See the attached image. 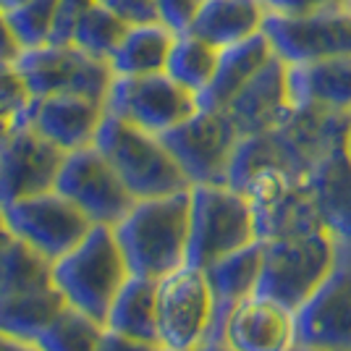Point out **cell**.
Returning a JSON list of instances; mask_svg holds the SVG:
<instances>
[{
  "label": "cell",
  "instance_id": "obj_1",
  "mask_svg": "<svg viewBox=\"0 0 351 351\" xmlns=\"http://www.w3.org/2000/svg\"><path fill=\"white\" fill-rule=\"evenodd\" d=\"M351 113H330L317 108H296L291 118L265 134L241 136L236 147L228 186L241 189L249 176L263 168H280L304 176L333 149L349 142Z\"/></svg>",
  "mask_w": 351,
  "mask_h": 351
},
{
  "label": "cell",
  "instance_id": "obj_2",
  "mask_svg": "<svg viewBox=\"0 0 351 351\" xmlns=\"http://www.w3.org/2000/svg\"><path fill=\"white\" fill-rule=\"evenodd\" d=\"M116 239L132 276L155 278L186 265L191 231V189L136 199L132 213L118 223Z\"/></svg>",
  "mask_w": 351,
  "mask_h": 351
},
{
  "label": "cell",
  "instance_id": "obj_3",
  "mask_svg": "<svg viewBox=\"0 0 351 351\" xmlns=\"http://www.w3.org/2000/svg\"><path fill=\"white\" fill-rule=\"evenodd\" d=\"M66 307L69 302L56 286L53 263L11 236L0 257V330L37 341Z\"/></svg>",
  "mask_w": 351,
  "mask_h": 351
},
{
  "label": "cell",
  "instance_id": "obj_4",
  "mask_svg": "<svg viewBox=\"0 0 351 351\" xmlns=\"http://www.w3.org/2000/svg\"><path fill=\"white\" fill-rule=\"evenodd\" d=\"M53 276L69 307L105 325L116 296L132 278V267L116 231L110 226H95L82 244L53 263Z\"/></svg>",
  "mask_w": 351,
  "mask_h": 351
},
{
  "label": "cell",
  "instance_id": "obj_5",
  "mask_svg": "<svg viewBox=\"0 0 351 351\" xmlns=\"http://www.w3.org/2000/svg\"><path fill=\"white\" fill-rule=\"evenodd\" d=\"M95 147L116 168L136 199L165 197L191 189L189 178L158 134L136 129L116 116H105Z\"/></svg>",
  "mask_w": 351,
  "mask_h": 351
},
{
  "label": "cell",
  "instance_id": "obj_6",
  "mask_svg": "<svg viewBox=\"0 0 351 351\" xmlns=\"http://www.w3.org/2000/svg\"><path fill=\"white\" fill-rule=\"evenodd\" d=\"M336 254L338 239L325 228L312 234L265 239L263 273L254 293L276 299L296 312L328 278L336 265Z\"/></svg>",
  "mask_w": 351,
  "mask_h": 351
},
{
  "label": "cell",
  "instance_id": "obj_7",
  "mask_svg": "<svg viewBox=\"0 0 351 351\" xmlns=\"http://www.w3.org/2000/svg\"><path fill=\"white\" fill-rule=\"evenodd\" d=\"M260 241L247 194L228 184L191 186V231L186 265L210 267L239 249Z\"/></svg>",
  "mask_w": 351,
  "mask_h": 351
},
{
  "label": "cell",
  "instance_id": "obj_8",
  "mask_svg": "<svg viewBox=\"0 0 351 351\" xmlns=\"http://www.w3.org/2000/svg\"><path fill=\"white\" fill-rule=\"evenodd\" d=\"M215 322V293L205 267L181 265L158 280V338L165 351H194Z\"/></svg>",
  "mask_w": 351,
  "mask_h": 351
},
{
  "label": "cell",
  "instance_id": "obj_9",
  "mask_svg": "<svg viewBox=\"0 0 351 351\" xmlns=\"http://www.w3.org/2000/svg\"><path fill=\"white\" fill-rule=\"evenodd\" d=\"M16 66L29 84L32 97L47 95H79L97 103H108L116 73L103 58L87 56L76 45L45 43L21 50Z\"/></svg>",
  "mask_w": 351,
  "mask_h": 351
},
{
  "label": "cell",
  "instance_id": "obj_10",
  "mask_svg": "<svg viewBox=\"0 0 351 351\" xmlns=\"http://www.w3.org/2000/svg\"><path fill=\"white\" fill-rule=\"evenodd\" d=\"M191 186L228 184L231 160L241 134L223 110L199 108L191 118L160 136Z\"/></svg>",
  "mask_w": 351,
  "mask_h": 351
},
{
  "label": "cell",
  "instance_id": "obj_11",
  "mask_svg": "<svg viewBox=\"0 0 351 351\" xmlns=\"http://www.w3.org/2000/svg\"><path fill=\"white\" fill-rule=\"evenodd\" d=\"M239 191L247 194L257 220V234L263 241L325 228L304 176L289 173L280 168H263L249 176Z\"/></svg>",
  "mask_w": 351,
  "mask_h": 351
},
{
  "label": "cell",
  "instance_id": "obj_12",
  "mask_svg": "<svg viewBox=\"0 0 351 351\" xmlns=\"http://www.w3.org/2000/svg\"><path fill=\"white\" fill-rule=\"evenodd\" d=\"M108 113L136 129L162 136L199 110V97L168 73L116 76L108 92Z\"/></svg>",
  "mask_w": 351,
  "mask_h": 351
},
{
  "label": "cell",
  "instance_id": "obj_13",
  "mask_svg": "<svg viewBox=\"0 0 351 351\" xmlns=\"http://www.w3.org/2000/svg\"><path fill=\"white\" fill-rule=\"evenodd\" d=\"M3 215L11 234L43 252L50 263L69 254L95 228L87 213L58 189L11 202L3 207Z\"/></svg>",
  "mask_w": 351,
  "mask_h": 351
},
{
  "label": "cell",
  "instance_id": "obj_14",
  "mask_svg": "<svg viewBox=\"0 0 351 351\" xmlns=\"http://www.w3.org/2000/svg\"><path fill=\"white\" fill-rule=\"evenodd\" d=\"M56 189L84 210L95 226L116 228L136 205V197L95 145L66 155Z\"/></svg>",
  "mask_w": 351,
  "mask_h": 351
},
{
  "label": "cell",
  "instance_id": "obj_15",
  "mask_svg": "<svg viewBox=\"0 0 351 351\" xmlns=\"http://www.w3.org/2000/svg\"><path fill=\"white\" fill-rule=\"evenodd\" d=\"M296 343L325 351H351V241L338 239L333 270L296 309Z\"/></svg>",
  "mask_w": 351,
  "mask_h": 351
},
{
  "label": "cell",
  "instance_id": "obj_16",
  "mask_svg": "<svg viewBox=\"0 0 351 351\" xmlns=\"http://www.w3.org/2000/svg\"><path fill=\"white\" fill-rule=\"evenodd\" d=\"M263 34L283 63L351 56V11L333 8L307 16L267 14Z\"/></svg>",
  "mask_w": 351,
  "mask_h": 351
},
{
  "label": "cell",
  "instance_id": "obj_17",
  "mask_svg": "<svg viewBox=\"0 0 351 351\" xmlns=\"http://www.w3.org/2000/svg\"><path fill=\"white\" fill-rule=\"evenodd\" d=\"M66 155L29 123L19 121L0 142V207L56 189Z\"/></svg>",
  "mask_w": 351,
  "mask_h": 351
},
{
  "label": "cell",
  "instance_id": "obj_18",
  "mask_svg": "<svg viewBox=\"0 0 351 351\" xmlns=\"http://www.w3.org/2000/svg\"><path fill=\"white\" fill-rule=\"evenodd\" d=\"M105 116V103L79 95H47L32 97L29 108L19 121L29 123L34 132L43 134L47 142L60 147L63 152H76L95 145Z\"/></svg>",
  "mask_w": 351,
  "mask_h": 351
},
{
  "label": "cell",
  "instance_id": "obj_19",
  "mask_svg": "<svg viewBox=\"0 0 351 351\" xmlns=\"http://www.w3.org/2000/svg\"><path fill=\"white\" fill-rule=\"evenodd\" d=\"M220 338L234 351H291L296 346V312L276 299L252 293L231 309Z\"/></svg>",
  "mask_w": 351,
  "mask_h": 351
},
{
  "label": "cell",
  "instance_id": "obj_20",
  "mask_svg": "<svg viewBox=\"0 0 351 351\" xmlns=\"http://www.w3.org/2000/svg\"><path fill=\"white\" fill-rule=\"evenodd\" d=\"M293 110L296 105L289 89V63L273 56L267 60V66L236 95L223 113L234 121L241 136H252V134H265L283 126Z\"/></svg>",
  "mask_w": 351,
  "mask_h": 351
},
{
  "label": "cell",
  "instance_id": "obj_21",
  "mask_svg": "<svg viewBox=\"0 0 351 351\" xmlns=\"http://www.w3.org/2000/svg\"><path fill=\"white\" fill-rule=\"evenodd\" d=\"M289 89L296 108L351 113V56L289 66Z\"/></svg>",
  "mask_w": 351,
  "mask_h": 351
},
{
  "label": "cell",
  "instance_id": "obj_22",
  "mask_svg": "<svg viewBox=\"0 0 351 351\" xmlns=\"http://www.w3.org/2000/svg\"><path fill=\"white\" fill-rule=\"evenodd\" d=\"M322 226L341 241H351V152L349 142L333 147L307 176Z\"/></svg>",
  "mask_w": 351,
  "mask_h": 351
},
{
  "label": "cell",
  "instance_id": "obj_23",
  "mask_svg": "<svg viewBox=\"0 0 351 351\" xmlns=\"http://www.w3.org/2000/svg\"><path fill=\"white\" fill-rule=\"evenodd\" d=\"M273 56L276 53H273L265 34H257V37H249L244 43L223 47L218 56V69L213 73V82L199 95V108L226 110L228 103L263 71Z\"/></svg>",
  "mask_w": 351,
  "mask_h": 351
},
{
  "label": "cell",
  "instance_id": "obj_24",
  "mask_svg": "<svg viewBox=\"0 0 351 351\" xmlns=\"http://www.w3.org/2000/svg\"><path fill=\"white\" fill-rule=\"evenodd\" d=\"M263 252L265 241L260 239V241H254V244L239 249L234 254L205 267L213 293H215V322H213V333L207 341L220 338L223 322L231 315V309L257 291L260 273H263Z\"/></svg>",
  "mask_w": 351,
  "mask_h": 351
},
{
  "label": "cell",
  "instance_id": "obj_25",
  "mask_svg": "<svg viewBox=\"0 0 351 351\" xmlns=\"http://www.w3.org/2000/svg\"><path fill=\"white\" fill-rule=\"evenodd\" d=\"M265 19L267 8L263 0H202L186 32L223 50L263 34Z\"/></svg>",
  "mask_w": 351,
  "mask_h": 351
},
{
  "label": "cell",
  "instance_id": "obj_26",
  "mask_svg": "<svg viewBox=\"0 0 351 351\" xmlns=\"http://www.w3.org/2000/svg\"><path fill=\"white\" fill-rule=\"evenodd\" d=\"M176 32L162 21L129 24L116 53L110 56V69L116 76H149L162 73L173 47Z\"/></svg>",
  "mask_w": 351,
  "mask_h": 351
},
{
  "label": "cell",
  "instance_id": "obj_27",
  "mask_svg": "<svg viewBox=\"0 0 351 351\" xmlns=\"http://www.w3.org/2000/svg\"><path fill=\"white\" fill-rule=\"evenodd\" d=\"M105 328L121 336L155 341L158 338V280L132 276L116 296Z\"/></svg>",
  "mask_w": 351,
  "mask_h": 351
},
{
  "label": "cell",
  "instance_id": "obj_28",
  "mask_svg": "<svg viewBox=\"0 0 351 351\" xmlns=\"http://www.w3.org/2000/svg\"><path fill=\"white\" fill-rule=\"evenodd\" d=\"M218 56L220 50L215 45L205 43L191 32H181L176 34L171 56L165 63V73L199 97L213 82V73L218 69Z\"/></svg>",
  "mask_w": 351,
  "mask_h": 351
},
{
  "label": "cell",
  "instance_id": "obj_29",
  "mask_svg": "<svg viewBox=\"0 0 351 351\" xmlns=\"http://www.w3.org/2000/svg\"><path fill=\"white\" fill-rule=\"evenodd\" d=\"M105 333L108 328L103 322L92 320L79 309L66 307L37 338V343L43 351H103Z\"/></svg>",
  "mask_w": 351,
  "mask_h": 351
},
{
  "label": "cell",
  "instance_id": "obj_30",
  "mask_svg": "<svg viewBox=\"0 0 351 351\" xmlns=\"http://www.w3.org/2000/svg\"><path fill=\"white\" fill-rule=\"evenodd\" d=\"M126 29H129V24L121 16L108 11L100 3H95L87 14L82 16V21L76 24L71 45L84 50L87 56L110 60V56L116 53V47L123 40Z\"/></svg>",
  "mask_w": 351,
  "mask_h": 351
},
{
  "label": "cell",
  "instance_id": "obj_31",
  "mask_svg": "<svg viewBox=\"0 0 351 351\" xmlns=\"http://www.w3.org/2000/svg\"><path fill=\"white\" fill-rule=\"evenodd\" d=\"M8 16H11L16 37L21 43V50L40 47V45L50 43V37H53L56 16H58V0H29Z\"/></svg>",
  "mask_w": 351,
  "mask_h": 351
},
{
  "label": "cell",
  "instance_id": "obj_32",
  "mask_svg": "<svg viewBox=\"0 0 351 351\" xmlns=\"http://www.w3.org/2000/svg\"><path fill=\"white\" fill-rule=\"evenodd\" d=\"M32 92L27 79L21 76L16 60H0V108L11 110L21 118V113L29 108Z\"/></svg>",
  "mask_w": 351,
  "mask_h": 351
},
{
  "label": "cell",
  "instance_id": "obj_33",
  "mask_svg": "<svg viewBox=\"0 0 351 351\" xmlns=\"http://www.w3.org/2000/svg\"><path fill=\"white\" fill-rule=\"evenodd\" d=\"M95 3L97 0H58V16H56V27H53L50 43L56 45L71 43L76 24L82 21V16L87 14Z\"/></svg>",
  "mask_w": 351,
  "mask_h": 351
},
{
  "label": "cell",
  "instance_id": "obj_34",
  "mask_svg": "<svg viewBox=\"0 0 351 351\" xmlns=\"http://www.w3.org/2000/svg\"><path fill=\"white\" fill-rule=\"evenodd\" d=\"M199 5H202V0H155L158 21H162L176 34L189 29L194 16L199 11Z\"/></svg>",
  "mask_w": 351,
  "mask_h": 351
},
{
  "label": "cell",
  "instance_id": "obj_35",
  "mask_svg": "<svg viewBox=\"0 0 351 351\" xmlns=\"http://www.w3.org/2000/svg\"><path fill=\"white\" fill-rule=\"evenodd\" d=\"M267 14L280 16H307L320 14V11H333V8H346L349 0H263Z\"/></svg>",
  "mask_w": 351,
  "mask_h": 351
},
{
  "label": "cell",
  "instance_id": "obj_36",
  "mask_svg": "<svg viewBox=\"0 0 351 351\" xmlns=\"http://www.w3.org/2000/svg\"><path fill=\"white\" fill-rule=\"evenodd\" d=\"M108 11L121 16L126 24H142V21H158L155 0H97Z\"/></svg>",
  "mask_w": 351,
  "mask_h": 351
},
{
  "label": "cell",
  "instance_id": "obj_37",
  "mask_svg": "<svg viewBox=\"0 0 351 351\" xmlns=\"http://www.w3.org/2000/svg\"><path fill=\"white\" fill-rule=\"evenodd\" d=\"M103 351H165V346H162V343H155V341H142V338L121 336V333L108 330V333H105Z\"/></svg>",
  "mask_w": 351,
  "mask_h": 351
},
{
  "label": "cell",
  "instance_id": "obj_38",
  "mask_svg": "<svg viewBox=\"0 0 351 351\" xmlns=\"http://www.w3.org/2000/svg\"><path fill=\"white\" fill-rule=\"evenodd\" d=\"M21 56V43L16 37L11 16L0 8V60H16Z\"/></svg>",
  "mask_w": 351,
  "mask_h": 351
},
{
  "label": "cell",
  "instance_id": "obj_39",
  "mask_svg": "<svg viewBox=\"0 0 351 351\" xmlns=\"http://www.w3.org/2000/svg\"><path fill=\"white\" fill-rule=\"evenodd\" d=\"M0 351H43L37 341H24V338L8 336L0 330Z\"/></svg>",
  "mask_w": 351,
  "mask_h": 351
},
{
  "label": "cell",
  "instance_id": "obj_40",
  "mask_svg": "<svg viewBox=\"0 0 351 351\" xmlns=\"http://www.w3.org/2000/svg\"><path fill=\"white\" fill-rule=\"evenodd\" d=\"M16 126H19V116L11 113V110H3V108H0V142L14 132Z\"/></svg>",
  "mask_w": 351,
  "mask_h": 351
},
{
  "label": "cell",
  "instance_id": "obj_41",
  "mask_svg": "<svg viewBox=\"0 0 351 351\" xmlns=\"http://www.w3.org/2000/svg\"><path fill=\"white\" fill-rule=\"evenodd\" d=\"M11 228H8V223H5V215H3V207H0V257H3V249L5 244L11 241Z\"/></svg>",
  "mask_w": 351,
  "mask_h": 351
},
{
  "label": "cell",
  "instance_id": "obj_42",
  "mask_svg": "<svg viewBox=\"0 0 351 351\" xmlns=\"http://www.w3.org/2000/svg\"><path fill=\"white\" fill-rule=\"evenodd\" d=\"M194 351H234L223 338H215V341H205L199 349H194Z\"/></svg>",
  "mask_w": 351,
  "mask_h": 351
},
{
  "label": "cell",
  "instance_id": "obj_43",
  "mask_svg": "<svg viewBox=\"0 0 351 351\" xmlns=\"http://www.w3.org/2000/svg\"><path fill=\"white\" fill-rule=\"evenodd\" d=\"M24 3H29V0H0V8H3L5 14H14L16 8H21Z\"/></svg>",
  "mask_w": 351,
  "mask_h": 351
},
{
  "label": "cell",
  "instance_id": "obj_44",
  "mask_svg": "<svg viewBox=\"0 0 351 351\" xmlns=\"http://www.w3.org/2000/svg\"><path fill=\"white\" fill-rule=\"evenodd\" d=\"M291 351H325V349H315V346H302V343H296Z\"/></svg>",
  "mask_w": 351,
  "mask_h": 351
},
{
  "label": "cell",
  "instance_id": "obj_45",
  "mask_svg": "<svg viewBox=\"0 0 351 351\" xmlns=\"http://www.w3.org/2000/svg\"><path fill=\"white\" fill-rule=\"evenodd\" d=\"M349 152H351V134H349Z\"/></svg>",
  "mask_w": 351,
  "mask_h": 351
},
{
  "label": "cell",
  "instance_id": "obj_46",
  "mask_svg": "<svg viewBox=\"0 0 351 351\" xmlns=\"http://www.w3.org/2000/svg\"><path fill=\"white\" fill-rule=\"evenodd\" d=\"M346 8H349V11H351V0H349V3H346Z\"/></svg>",
  "mask_w": 351,
  "mask_h": 351
}]
</instances>
